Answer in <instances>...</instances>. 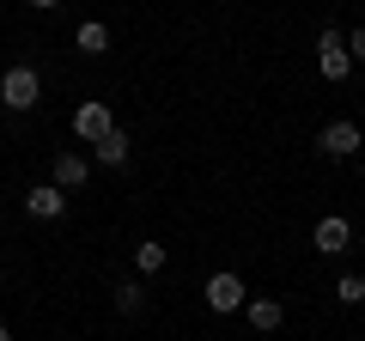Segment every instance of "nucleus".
Returning a JSON list of instances; mask_svg holds the SVG:
<instances>
[{
    "instance_id": "nucleus-4",
    "label": "nucleus",
    "mask_w": 365,
    "mask_h": 341,
    "mask_svg": "<svg viewBox=\"0 0 365 341\" xmlns=\"http://www.w3.org/2000/svg\"><path fill=\"white\" fill-rule=\"evenodd\" d=\"M311 244L323 250V256H347V244H353V225L341 220V213H329V220H317V232H311Z\"/></svg>"
},
{
    "instance_id": "nucleus-3",
    "label": "nucleus",
    "mask_w": 365,
    "mask_h": 341,
    "mask_svg": "<svg viewBox=\"0 0 365 341\" xmlns=\"http://www.w3.org/2000/svg\"><path fill=\"white\" fill-rule=\"evenodd\" d=\"M0 104H6V110H31V104H37V67H6V79H0Z\"/></svg>"
},
{
    "instance_id": "nucleus-1",
    "label": "nucleus",
    "mask_w": 365,
    "mask_h": 341,
    "mask_svg": "<svg viewBox=\"0 0 365 341\" xmlns=\"http://www.w3.org/2000/svg\"><path fill=\"white\" fill-rule=\"evenodd\" d=\"M317 67H323L329 86H341V79L353 73V55H347V37H341V31H323V37H317Z\"/></svg>"
},
{
    "instance_id": "nucleus-2",
    "label": "nucleus",
    "mask_w": 365,
    "mask_h": 341,
    "mask_svg": "<svg viewBox=\"0 0 365 341\" xmlns=\"http://www.w3.org/2000/svg\"><path fill=\"white\" fill-rule=\"evenodd\" d=\"M110 128H116V116H110V104H98V98H86V104L73 110V134H79L86 146H98Z\"/></svg>"
},
{
    "instance_id": "nucleus-5",
    "label": "nucleus",
    "mask_w": 365,
    "mask_h": 341,
    "mask_svg": "<svg viewBox=\"0 0 365 341\" xmlns=\"http://www.w3.org/2000/svg\"><path fill=\"white\" fill-rule=\"evenodd\" d=\"M207 311H220V317L244 311V280H237V275H213L207 280Z\"/></svg>"
},
{
    "instance_id": "nucleus-9",
    "label": "nucleus",
    "mask_w": 365,
    "mask_h": 341,
    "mask_svg": "<svg viewBox=\"0 0 365 341\" xmlns=\"http://www.w3.org/2000/svg\"><path fill=\"white\" fill-rule=\"evenodd\" d=\"M79 183H86V158L61 153V158H55V189H79Z\"/></svg>"
},
{
    "instance_id": "nucleus-7",
    "label": "nucleus",
    "mask_w": 365,
    "mask_h": 341,
    "mask_svg": "<svg viewBox=\"0 0 365 341\" xmlns=\"http://www.w3.org/2000/svg\"><path fill=\"white\" fill-rule=\"evenodd\" d=\"M317 146H323L329 158H347V153H359V128H353V122H329V128L317 134Z\"/></svg>"
},
{
    "instance_id": "nucleus-6",
    "label": "nucleus",
    "mask_w": 365,
    "mask_h": 341,
    "mask_svg": "<svg viewBox=\"0 0 365 341\" xmlns=\"http://www.w3.org/2000/svg\"><path fill=\"white\" fill-rule=\"evenodd\" d=\"M25 208H31V220H61V213H67V189L37 183V189L25 195Z\"/></svg>"
},
{
    "instance_id": "nucleus-14",
    "label": "nucleus",
    "mask_w": 365,
    "mask_h": 341,
    "mask_svg": "<svg viewBox=\"0 0 365 341\" xmlns=\"http://www.w3.org/2000/svg\"><path fill=\"white\" fill-rule=\"evenodd\" d=\"M335 299H341V305H365V280H359V275H341V280H335Z\"/></svg>"
},
{
    "instance_id": "nucleus-12",
    "label": "nucleus",
    "mask_w": 365,
    "mask_h": 341,
    "mask_svg": "<svg viewBox=\"0 0 365 341\" xmlns=\"http://www.w3.org/2000/svg\"><path fill=\"white\" fill-rule=\"evenodd\" d=\"M165 263H170V256H165V244H134V268H140V275H158Z\"/></svg>"
},
{
    "instance_id": "nucleus-17",
    "label": "nucleus",
    "mask_w": 365,
    "mask_h": 341,
    "mask_svg": "<svg viewBox=\"0 0 365 341\" xmlns=\"http://www.w3.org/2000/svg\"><path fill=\"white\" fill-rule=\"evenodd\" d=\"M0 341H13V335H6V323H0Z\"/></svg>"
},
{
    "instance_id": "nucleus-10",
    "label": "nucleus",
    "mask_w": 365,
    "mask_h": 341,
    "mask_svg": "<svg viewBox=\"0 0 365 341\" xmlns=\"http://www.w3.org/2000/svg\"><path fill=\"white\" fill-rule=\"evenodd\" d=\"M73 43H79V49H86V55H104V49H110V31L98 25V19H86V25L73 31Z\"/></svg>"
},
{
    "instance_id": "nucleus-18",
    "label": "nucleus",
    "mask_w": 365,
    "mask_h": 341,
    "mask_svg": "<svg viewBox=\"0 0 365 341\" xmlns=\"http://www.w3.org/2000/svg\"><path fill=\"white\" fill-rule=\"evenodd\" d=\"M0 220H6V213H0Z\"/></svg>"
},
{
    "instance_id": "nucleus-13",
    "label": "nucleus",
    "mask_w": 365,
    "mask_h": 341,
    "mask_svg": "<svg viewBox=\"0 0 365 341\" xmlns=\"http://www.w3.org/2000/svg\"><path fill=\"white\" fill-rule=\"evenodd\" d=\"M140 305H146V292L134 287V280H128V287H116V311L122 317H140Z\"/></svg>"
},
{
    "instance_id": "nucleus-15",
    "label": "nucleus",
    "mask_w": 365,
    "mask_h": 341,
    "mask_svg": "<svg viewBox=\"0 0 365 341\" xmlns=\"http://www.w3.org/2000/svg\"><path fill=\"white\" fill-rule=\"evenodd\" d=\"M347 55H353V61H365V31H353V37H347Z\"/></svg>"
},
{
    "instance_id": "nucleus-8",
    "label": "nucleus",
    "mask_w": 365,
    "mask_h": 341,
    "mask_svg": "<svg viewBox=\"0 0 365 341\" xmlns=\"http://www.w3.org/2000/svg\"><path fill=\"white\" fill-rule=\"evenodd\" d=\"M128 153H134L128 128H110L104 141H98V158H104V165H128Z\"/></svg>"
},
{
    "instance_id": "nucleus-11",
    "label": "nucleus",
    "mask_w": 365,
    "mask_h": 341,
    "mask_svg": "<svg viewBox=\"0 0 365 341\" xmlns=\"http://www.w3.org/2000/svg\"><path fill=\"white\" fill-rule=\"evenodd\" d=\"M244 311H250V323H256V329H280V299H250Z\"/></svg>"
},
{
    "instance_id": "nucleus-16",
    "label": "nucleus",
    "mask_w": 365,
    "mask_h": 341,
    "mask_svg": "<svg viewBox=\"0 0 365 341\" xmlns=\"http://www.w3.org/2000/svg\"><path fill=\"white\" fill-rule=\"evenodd\" d=\"M31 6H43V13H49V6H61V0H31Z\"/></svg>"
}]
</instances>
